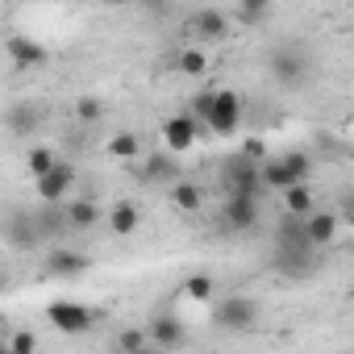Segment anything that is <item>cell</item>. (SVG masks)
Returning <instances> with one entry per match:
<instances>
[{
	"label": "cell",
	"instance_id": "2",
	"mask_svg": "<svg viewBox=\"0 0 354 354\" xmlns=\"http://www.w3.org/2000/svg\"><path fill=\"white\" fill-rule=\"evenodd\" d=\"M308 67L313 63H308V50L300 42H283V46H275L267 55V71H271V80L279 88H300L308 80Z\"/></svg>",
	"mask_w": 354,
	"mask_h": 354
},
{
	"label": "cell",
	"instance_id": "5",
	"mask_svg": "<svg viewBox=\"0 0 354 354\" xmlns=\"http://www.w3.org/2000/svg\"><path fill=\"white\" fill-rule=\"evenodd\" d=\"M46 321H50L59 333L80 337V333H88V329L96 325V313L84 308L80 300H50V304H46Z\"/></svg>",
	"mask_w": 354,
	"mask_h": 354
},
{
	"label": "cell",
	"instance_id": "6",
	"mask_svg": "<svg viewBox=\"0 0 354 354\" xmlns=\"http://www.w3.org/2000/svg\"><path fill=\"white\" fill-rule=\"evenodd\" d=\"M42 238H46V234H42L34 209H13V213L5 217V242H9V250H21V254H26V250H34Z\"/></svg>",
	"mask_w": 354,
	"mask_h": 354
},
{
	"label": "cell",
	"instance_id": "30",
	"mask_svg": "<svg viewBox=\"0 0 354 354\" xmlns=\"http://www.w3.org/2000/svg\"><path fill=\"white\" fill-rule=\"evenodd\" d=\"M205 67H209L205 50H184V55H180V71H184V75H201Z\"/></svg>",
	"mask_w": 354,
	"mask_h": 354
},
{
	"label": "cell",
	"instance_id": "24",
	"mask_svg": "<svg viewBox=\"0 0 354 354\" xmlns=\"http://www.w3.org/2000/svg\"><path fill=\"white\" fill-rule=\"evenodd\" d=\"M0 354H38L34 329H9L5 333V350H0Z\"/></svg>",
	"mask_w": 354,
	"mask_h": 354
},
{
	"label": "cell",
	"instance_id": "33",
	"mask_svg": "<svg viewBox=\"0 0 354 354\" xmlns=\"http://www.w3.org/2000/svg\"><path fill=\"white\" fill-rule=\"evenodd\" d=\"M146 354H162V350H146Z\"/></svg>",
	"mask_w": 354,
	"mask_h": 354
},
{
	"label": "cell",
	"instance_id": "27",
	"mask_svg": "<svg viewBox=\"0 0 354 354\" xmlns=\"http://www.w3.org/2000/svg\"><path fill=\"white\" fill-rule=\"evenodd\" d=\"M213 109H217V92H213V88H205V92H196V96H192V117H196L205 129H209Z\"/></svg>",
	"mask_w": 354,
	"mask_h": 354
},
{
	"label": "cell",
	"instance_id": "12",
	"mask_svg": "<svg viewBox=\"0 0 354 354\" xmlns=\"http://www.w3.org/2000/svg\"><path fill=\"white\" fill-rule=\"evenodd\" d=\"M146 333H150V342H154L158 350H180V346L188 342V325H184L180 317H171V313H158V317L146 325Z\"/></svg>",
	"mask_w": 354,
	"mask_h": 354
},
{
	"label": "cell",
	"instance_id": "29",
	"mask_svg": "<svg viewBox=\"0 0 354 354\" xmlns=\"http://www.w3.org/2000/svg\"><path fill=\"white\" fill-rule=\"evenodd\" d=\"M184 296H188V300H213V296H217L213 275H192V279L184 283Z\"/></svg>",
	"mask_w": 354,
	"mask_h": 354
},
{
	"label": "cell",
	"instance_id": "23",
	"mask_svg": "<svg viewBox=\"0 0 354 354\" xmlns=\"http://www.w3.org/2000/svg\"><path fill=\"white\" fill-rule=\"evenodd\" d=\"M26 167H30L34 180H42V175H50V171L59 167V158H55V150H50V146H34V150L26 154Z\"/></svg>",
	"mask_w": 354,
	"mask_h": 354
},
{
	"label": "cell",
	"instance_id": "4",
	"mask_svg": "<svg viewBox=\"0 0 354 354\" xmlns=\"http://www.w3.org/2000/svg\"><path fill=\"white\" fill-rule=\"evenodd\" d=\"M213 321L221 329H230V333H250L259 325V304H254V296L234 292V296H225V300L213 304Z\"/></svg>",
	"mask_w": 354,
	"mask_h": 354
},
{
	"label": "cell",
	"instance_id": "3",
	"mask_svg": "<svg viewBox=\"0 0 354 354\" xmlns=\"http://www.w3.org/2000/svg\"><path fill=\"white\" fill-rule=\"evenodd\" d=\"M221 188H225V196H263L267 188H263V167L259 162H250V158H242V154H234V158H225V167H221Z\"/></svg>",
	"mask_w": 354,
	"mask_h": 354
},
{
	"label": "cell",
	"instance_id": "8",
	"mask_svg": "<svg viewBox=\"0 0 354 354\" xmlns=\"http://www.w3.org/2000/svg\"><path fill=\"white\" fill-rule=\"evenodd\" d=\"M201 129H205V125H201L192 113L167 117V121H162V142H167V150H171V154H184V150H192V146H196Z\"/></svg>",
	"mask_w": 354,
	"mask_h": 354
},
{
	"label": "cell",
	"instance_id": "21",
	"mask_svg": "<svg viewBox=\"0 0 354 354\" xmlns=\"http://www.w3.org/2000/svg\"><path fill=\"white\" fill-rule=\"evenodd\" d=\"M34 213H38V225H42V234H46V238L71 234V225H67V209H63V205H38Z\"/></svg>",
	"mask_w": 354,
	"mask_h": 354
},
{
	"label": "cell",
	"instance_id": "15",
	"mask_svg": "<svg viewBox=\"0 0 354 354\" xmlns=\"http://www.w3.org/2000/svg\"><path fill=\"white\" fill-rule=\"evenodd\" d=\"M38 121H42V113L34 109V100H17V104H9V113H5V125H9L13 138H30V133L38 129Z\"/></svg>",
	"mask_w": 354,
	"mask_h": 354
},
{
	"label": "cell",
	"instance_id": "1",
	"mask_svg": "<svg viewBox=\"0 0 354 354\" xmlns=\"http://www.w3.org/2000/svg\"><path fill=\"white\" fill-rule=\"evenodd\" d=\"M308 171H313V158L304 150H288V154H275L263 162V188H275V192H292L300 184H308Z\"/></svg>",
	"mask_w": 354,
	"mask_h": 354
},
{
	"label": "cell",
	"instance_id": "32",
	"mask_svg": "<svg viewBox=\"0 0 354 354\" xmlns=\"http://www.w3.org/2000/svg\"><path fill=\"white\" fill-rule=\"evenodd\" d=\"M346 205H350V213H354V192H350V196H346Z\"/></svg>",
	"mask_w": 354,
	"mask_h": 354
},
{
	"label": "cell",
	"instance_id": "19",
	"mask_svg": "<svg viewBox=\"0 0 354 354\" xmlns=\"http://www.w3.org/2000/svg\"><path fill=\"white\" fill-rule=\"evenodd\" d=\"M167 201L180 209V213H201L205 192H201V184H192V180H175V184L167 188Z\"/></svg>",
	"mask_w": 354,
	"mask_h": 354
},
{
	"label": "cell",
	"instance_id": "11",
	"mask_svg": "<svg viewBox=\"0 0 354 354\" xmlns=\"http://www.w3.org/2000/svg\"><path fill=\"white\" fill-rule=\"evenodd\" d=\"M209 129L221 138H234L242 129V96L238 92H217V109L209 117Z\"/></svg>",
	"mask_w": 354,
	"mask_h": 354
},
{
	"label": "cell",
	"instance_id": "9",
	"mask_svg": "<svg viewBox=\"0 0 354 354\" xmlns=\"http://www.w3.org/2000/svg\"><path fill=\"white\" fill-rule=\"evenodd\" d=\"M5 55H9V63L13 67H21V71H38V67H46V46L42 42H34L30 34H9L5 38Z\"/></svg>",
	"mask_w": 354,
	"mask_h": 354
},
{
	"label": "cell",
	"instance_id": "20",
	"mask_svg": "<svg viewBox=\"0 0 354 354\" xmlns=\"http://www.w3.org/2000/svg\"><path fill=\"white\" fill-rule=\"evenodd\" d=\"M109 158H121V162H133L138 154H142V138L133 133V129H117L113 138H109Z\"/></svg>",
	"mask_w": 354,
	"mask_h": 354
},
{
	"label": "cell",
	"instance_id": "14",
	"mask_svg": "<svg viewBox=\"0 0 354 354\" xmlns=\"http://www.w3.org/2000/svg\"><path fill=\"white\" fill-rule=\"evenodd\" d=\"M63 209H67V225H71L75 234H84V230H96V225H100V205H96L92 196H71Z\"/></svg>",
	"mask_w": 354,
	"mask_h": 354
},
{
	"label": "cell",
	"instance_id": "16",
	"mask_svg": "<svg viewBox=\"0 0 354 354\" xmlns=\"http://www.w3.org/2000/svg\"><path fill=\"white\" fill-rule=\"evenodd\" d=\"M192 30H196L205 42H221V38H230V13H221V9H201V13L192 17Z\"/></svg>",
	"mask_w": 354,
	"mask_h": 354
},
{
	"label": "cell",
	"instance_id": "34",
	"mask_svg": "<svg viewBox=\"0 0 354 354\" xmlns=\"http://www.w3.org/2000/svg\"><path fill=\"white\" fill-rule=\"evenodd\" d=\"M350 354H354V350H350Z\"/></svg>",
	"mask_w": 354,
	"mask_h": 354
},
{
	"label": "cell",
	"instance_id": "17",
	"mask_svg": "<svg viewBox=\"0 0 354 354\" xmlns=\"http://www.w3.org/2000/svg\"><path fill=\"white\" fill-rule=\"evenodd\" d=\"M138 225H142L138 205H133V201H117L113 213H109V234H113V238H133Z\"/></svg>",
	"mask_w": 354,
	"mask_h": 354
},
{
	"label": "cell",
	"instance_id": "31",
	"mask_svg": "<svg viewBox=\"0 0 354 354\" xmlns=\"http://www.w3.org/2000/svg\"><path fill=\"white\" fill-rule=\"evenodd\" d=\"M146 167H150V171H146L150 180H171V175H175V162H171V158H162V154H154Z\"/></svg>",
	"mask_w": 354,
	"mask_h": 354
},
{
	"label": "cell",
	"instance_id": "18",
	"mask_svg": "<svg viewBox=\"0 0 354 354\" xmlns=\"http://www.w3.org/2000/svg\"><path fill=\"white\" fill-rule=\"evenodd\" d=\"M304 225H308V242H313L317 250H325V246H333V238H337V230H342V217H337V213H313Z\"/></svg>",
	"mask_w": 354,
	"mask_h": 354
},
{
	"label": "cell",
	"instance_id": "7",
	"mask_svg": "<svg viewBox=\"0 0 354 354\" xmlns=\"http://www.w3.org/2000/svg\"><path fill=\"white\" fill-rule=\"evenodd\" d=\"M71 188H75V167H71V162H59L50 175L34 180L38 205H67V201H71Z\"/></svg>",
	"mask_w": 354,
	"mask_h": 354
},
{
	"label": "cell",
	"instance_id": "25",
	"mask_svg": "<svg viewBox=\"0 0 354 354\" xmlns=\"http://www.w3.org/2000/svg\"><path fill=\"white\" fill-rule=\"evenodd\" d=\"M117 350H121V354H146V350H150V333H146V329H121Z\"/></svg>",
	"mask_w": 354,
	"mask_h": 354
},
{
	"label": "cell",
	"instance_id": "26",
	"mask_svg": "<svg viewBox=\"0 0 354 354\" xmlns=\"http://www.w3.org/2000/svg\"><path fill=\"white\" fill-rule=\"evenodd\" d=\"M267 17H271V5H250V0H246V5L234 9V21L238 26H263Z\"/></svg>",
	"mask_w": 354,
	"mask_h": 354
},
{
	"label": "cell",
	"instance_id": "28",
	"mask_svg": "<svg viewBox=\"0 0 354 354\" xmlns=\"http://www.w3.org/2000/svg\"><path fill=\"white\" fill-rule=\"evenodd\" d=\"M75 117H80L84 125H100V121H104V104H100L96 96H80V100H75Z\"/></svg>",
	"mask_w": 354,
	"mask_h": 354
},
{
	"label": "cell",
	"instance_id": "22",
	"mask_svg": "<svg viewBox=\"0 0 354 354\" xmlns=\"http://www.w3.org/2000/svg\"><path fill=\"white\" fill-rule=\"evenodd\" d=\"M283 213L288 217H313L317 209H313V188L308 184H300V188H292V192H283Z\"/></svg>",
	"mask_w": 354,
	"mask_h": 354
},
{
	"label": "cell",
	"instance_id": "13",
	"mask_svg": "<svg viewBox=\"0 0 354 354\" xmlns=\"http://www.w3.org/2000/svg\"><path fill=\"white\" fill-rule=\"evenodd\" d=\"M92 263H88V254H80V250H71V246H55L50 254H46V271L50 275H67V279H75V275H84Z\"/></svg>",
	"mask_w": 354,
	"mask_h": 354
},
{
	"label": "cell",
	"instance_id": "10",
	"mask_svg": "<svg viewBox=\"0 0 354 354\" xmlns=\"http://www.w3.org/2000/svg\"><path fill=\"white\" fill-rule=\"evenodd\" d=\"M221 221L230 234H250L259 225V201L254 196H225L221 201Z\"/></svg>",
	"mask_w": 354,
	"mask_h": 354
}]
</instances>
